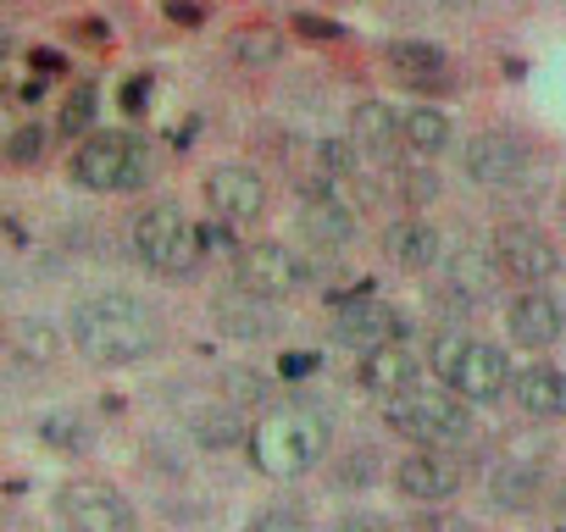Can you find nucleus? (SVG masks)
<instances>
[{
	"mask_svg": "<svg viewBox=\"0 0 566 532\" xmlns=\"http://www.w3.org/2000/svg\"><path fill=\"white\" fill-rule=\"evenodd\" d=\"M400 134H406V150L422 156V161H433V156H444L455 145V123H450L444 106H406L400 111Z\"/></svg>",
	"mask_w": 566,
	"mask_h": 532,
	"instance_id": "5701e85b",
	"label": "nucleus"
},
{
	"mask_svg": "<svg viewBox=\"0 0 566 532\" xmlns=\"http://www.w3.org/2000/svg\"><path fill=\"white\" fill-rule=\"evenodd\" d=\"M411 333V317L389 300H345L334 311V344L356 350V355H378L389 344H406Z\"/></svg>",
	"mask_w": 566,
	"mask_h": 532,
	"instance_id": "9b49d317",
	"label": "nucleus"
},
{
	"mask_svg": "<svg viewBox=\"0 0 566 532\" xmlns=\"http://www.w3.org/2000/svg\"><path fill=\"white\" fill-rule=\"evenodd\" d=\"M511 400H516V411L533 416V422H566V372H555V366L538 361V366L516 372Z\"/></svg>",
	"mask_w": 566,
	"mask_h": 532,
	"instance_id": "4be33fe9",
	"label": "nucleus"
},
{
	"mask_svg": "<svg viewBox=\"0 0 566 532\" xmlns=\"http://www.w3.org/2000/svg\"><path fill=\"white\" fill-rule=\"evenodd\" d=\"M295 227H301V238L312 244V249H345L350 238H356V205L345 200V194H317V200H301V216H295Z\"/></svg>",
	"mask_w": 566,
	"mask_h": 532,
	"instance_id": "aec40b11",
	"label": "nucleus"
},
{
	"mask_svg": "<svg viewBox=\"0 0 566 532\" xmlns=\"http://www.w3.org/2000/svg\"><path fill=\"white\" fill-rule=\"evenodd\" d=\"M356 383H361L373 400L400 405V400H411V394H417V383H422V361H417V350H411V344H389V350H378V355H361Z\"/></svg>",
	"mask_w": 566,
	"mask_h": 532,
	"instance_id": "6ab92c4d",
	"label": "nucleus"
},
{
	"mask_svg": "<svg viewBox=\"0 0 566 532\" xmlns=\"http://www.w3.org/2000/svg\"><path fill=\"white\" fill-rule=\"evenodd\" d=\"M34 67H40V73H62V56H56V51H34Z\"/></svg>",
	"mask_w": 566,
	"mask_h": 532,
	"instance_id": "4c0bfd02",
	"label": "nucleus"
},
{
	"mask_svg": "<svg viewBox=\"0 0 566 532\" xmlns=\"http://www.w3.org/2000/svg\"><path fill=\"white\" fill-rule=\"evenodd\" d=\"M500 284V266H494V249H455L444 260V284H439V306H450V317H467L478 306H489Z\"/></svg>",
	"mask_w": 566,
	"mask_h": 532,
	"instance_id": "2eb2a0df",
	"label": "nucleus"
},
{
	"mask_svg": "<svg viewBox=\"0 0 566 532\" xmlns=\"http://www.w3.org/2000/svg\"><path fill=\"white\" fill-rule=\"evenodd\" d=\"M56 350H62V339H56V328H51L45 317H18V322H12V355H18V361L51 366Z\"/></svg>",
	"mask_w": 566,
	"mask_h": 532,
	"instance_id": "b1692460",
	"label": "nucleus"
},
{
	"mask_svg": "<svg viewBox=\"0 0 566 532\" xmlns=\"http://www.w3.org/2000/svg\"><path fill=\"white\" fill-rule=\"evenodd\" d=\"M461 466L444 449H417L395 460V493H406L411 504H450L461 493Z\"/></svg>",
	"mask_w": 566,
	"mask_h": 532,
	"instance_id": "f3484780",
	"label": "nucleus"
},
{
	"mask_svg": "<svg viewBox=\"0 0 566 532\" xmlns=\"http://www.w3.org/2000/svg\"><path fill=\"white\" fill-rule=\"evenodd\" d=\"M250 466L272 482H301L312 477L328 449H334V416L323 405L290 400V405H272L255 427H250Z\"/></svg>",
	"mask_w": 566,
	"mask_h": 532,
	"instance_id": "f03ea898",
	"label": "nucleus"
},
{
	"mask_svg": "<svg viewBox=\"0 0 566 532\" xmlns=\"http://www.w3.org/2000/svg\"><path fill=\"white\" fill-rule=\"evenodd\" d=\"M538 482H544L538 466H511V471L494 477V504H500V510H527V504L538 499Z\"/></svg>",
	"mask_w": 566,
	"mask_h": 532,
	"instance_id": "bb28decb",
	"label": "nucleus"
},
{
	"mask_svg": "<svg viewBox=\"0 0 566 532\" xmlns=\"http://www.w3.org/2000/svg\"><path fill=\"white\" fill-rule=\"evenodd\" d=\"M211 322H217V333H228L239 344H261L283 328V311H277V300H266L244 284H228L211 295Z\"/></svg>",
	"mask_w": 566,
	"mask_h": 532,
	"instance_id": "4468645a",
	"label": "nucleus"
},
{
	"mask_svg": "<svg viewBox=\"0 0 566 532\" xmlns=\"http://www.w3.org/2000/svg\"><path fill=\"white\" fill-rule=\"evenodd\" d=\"M67 333H73V350L90 361V366H106V372H123V366H145L167 350V322L150 300L128 295V289H101V295H84L67 317Z\"/></svg>",
	"mask_w": 566,
	"mask_h": 532,
	"instance_id": "f257e3e1",
	"label": "nucleus"
},
{
	"mask_svg": "<svg viewBox=\"0 0 566 532\" xmlns=\"http://www.w3.org/2000/svg\"><path fill=\"white\" fill-rule=\"evenodd\" d=\"M400 532H472V521H467V515H455V510H444V504H422Z\"/></svg>",
	"mask_w": 566,
	"mask_h": 532,
	"instance_id": "2f4dec72",
	"label": "nucleus"
},
{
	"mask_svg": "<svg viewBox=\"0 0 566 532\" xmlns=\"http://www.w3.org/2000/svg\"><path fill=\"white\" fill-rule=\"evenodd\" d=\"M433 366L444 377L450 394H461L467 405H494L511 394L516 372H511V355L489 339H467V333H439L433 339Z\"/></svg>",
	"mask_w": 566,
	"mask_h": 532,
	"instance_id": "7ed1b4c3",
	"label": "nucleus"
},
{
	"mask_svg": "<svg viewBox=\"0 0 566 532\" xmlns=\"http://www.w3.org/2000/svg\"><path fill=\"white\" fill-rule=\"evenodd\" d=\"M350 145L373 161H395L406 156V134H400V111L389 100H361L350 106Z\"/></svg>",
	"mask_w": 566,
	"mask_h": 532,
	"instance_id": "412c9836",
	"label": "nucleus"
},
{
	"mask_svg": "<svg viewBox=\"0 0 566 532\" xmlns=\"http://www.w3.org/2000/svg\"><path fill=\"white\" fill-rule=\"evenodd\" d=\"M40 438H45L51 449H62V455H84V449H90V422L73 416V411H51V416L40 422Z\"/></svg>",
	"mask_w": 566,
	"mask_h": 532,
	"instance_id": "c85d7f7f",
	"label": "nucleus"
},
{
	"mask_svg": "<svg viewBox=\"0 0 566 532\" xmlns=\"http://www.w3.org/2000/svg\"><path fill=\"white\" fill-rule=\"evenodd\" d=\"M244 532H312V521H306L301 504H261L244 521Z\"/></svg>",
	"mask_w": 566,
	"mask_h": 532,
	"instance_id": "7c9ffc66",
	"label": "nucleus"
},
{
	"mask_svg": "<svg viewBox=\"0 0 566 532\" xmlns=\"http://www.w3.org/2000/svg\"><path fill=\"white\" fill-rule=\"evenodd\" d=\"M489 249H494L500 278H511L516 289H544V284L560 273V249H555L533 222H505V227H494Z\"/></svg>",
	"mask_w": 566,
	"mask_h": 532,
	"instance_id": "6e6552de",
	"label": "nucleus"
},
{
	"mask_svg": "<svg viewBox=\"0 0 566 532\" xmlns=\"http://www.w3.org/2000/svg\"><path fill=\"white\" fill-rule=\"evenodd\" d=\"M505 333H511V344H522V350H549V344H560V333H566V306L549 295V289H516L511 295V306H505Z\"/></svg>",
	"mask_w": 566,
	"mask_h": 532,
	"instance_id": "dca6fc26",
	"label": "nucleus"
},
{
	"mask_svg": "<svg viewBox=\"0 0 566 532\" xmlns=\"http://www.w3.org/2000/svg\"><path fill=\"white\" fill-rule=\"evenodd\" d=\"M228 56L244 62V67H272V62L283 56V40H277L266 23H255V29H239V34L228 40Z\"/></svg>",
	"mask_w": 566,
	"mask_h": 532,
	"instance_id": "a878e982",
	"label": "nucleus"
},
{
	"mask_svg": "<svg viewBox=\"0 0 566 532\" xmlns=\"http://www.w3.org/2000/svg\"><path fill=\"white\" fill-rule=\"evenodd\" d=\"M45 156H51V128H45V123L12 128V139H7V161H12V167H40Z\"/></svg>",
	"mask_w": 566,
	"mask_h": 532,
	"instance_id": "c756f323",
	"label": "nucleus"
},
{
	"mask_svg": "<svg viewBox=\"0 0 566 532\" xmlns=\"http://www.w3.org/2000/svg\"><path fill=\"white\" fill-rule=\"evenodd\" d=\"M67 178L90 194H128L150 183V145L139 134H90L84 145H73Z\"/></svg>",
	"mask_w": 566,
	"mask_h": 532,
	"instance_id": "39448f33",
	"label": "nucleus"
},
{
	"mask_svg": "<svg viewBox=\"0 0 566 532\" xmlns=\"http://www.w3.org/2000/svg\"><path fill=\"white\" fill-rule=\"evenodd\" d=\"M306 260L290 249V244H277V238H255L233 255V284L266 295V300H283V295H295L306 284Z\"/></svg>",
	"mask_w": 566,
	"mask_h": 532,
	"instance_id": "f8f14e48",
	"label": "nucleus"
},
{
	"mask_svg": "<svg viewBox=\"0 0 566 532\" xmlns=\"http://www.w3.org/2000/svg\"><path fill=\"white\" fill-rule=\"evenodd\" d=\"M384 67L417 95H450L461 84L455 78V56L444 45H433V40H389L384 45Z\"/></svg>",
	"mask_w": 566,
	"mask_h": 532,
	"instance_id": "ddd939ff",
	"label": "nucleus"
},
{
	"mask_svg": "<svg viewBox=\"0 0 566 532\" xmlns=\"http://www.w3.org/2000/svg\"><path fill=\"white\" fill-rule=\"evenodd\" d=\"M389 427L400 433V438H411V444H422V449H450V444H461V438H472V405L461 400V394H450V389H417L411 400H400V405H389Z\"/></svg>",
	"mask_w": 566,
	"mask_h": 532,
	"instance_id": "423d86ee",
	"label": "nucleus"
},
{
	"mask_svg": "<svg viewBox=\"0 0 566 532\" xmlns=\"http://www.w3.org/2000/svg\"><path fill=\"white\" fill-rule=\"evenodd\" d=\"M95 117H101V89L95 84H78V89H67V100L56 111V134H67V139L84 145L95 134Z\"/></svg>",
	"mask_w": 566,
	"mask_h": 532,
	"instance_id": "393cba45",
	"label": "nucleus"
},
{
	"mask_svg": "<svg viewBox=\"0 0 566 532\" xmlns=\"http://www.w3.org/2000/svg\"><path fill=\"white\" fill-rule=\"evenodd\" d=\"M295 29L306 40H339V23H323V18H295Z\"/></svg>",
	"mask_w": 566,
	"mask_h": 532,
	"instance_id": "c9c22d12",
	"label": "nucleus"
},
{
	"mask_svg": "<svg viewBox=\"0 0 566 532\" xmlns=\"http://www.w3.org/2000/svg\"><path fill=\"white\" fill-rule=\"evenodd\" d=\"M461 167H467V178H472L478 189H516V183H527L533 156H527V145H522L516 134L483 128V134H472V139L461 145Z\"/></svg>",
	"mask_w": 566,
	"mask_h": 532,
	"instance_id": "9d476101",
	"label": "nucleus"
},
{
	"mask_svg": "<svg viewBox=\"0 0 566 532\" xmlns=\"http://www.w3.org/2000/svg\"><path fill=\"white\" fill-rule=\"evenodd\" d=\"M560 532H566V526H560Z\"/></svg>",
	"mask_w": 566,
	"mask_h": 532,
	"instance_id": "ea45409f",
	"label": "nucleus"
},
{
	"mask_svg": "<svg viewBox=\"0 0 566 532\" xmlns=\"http://www.w3.org/2000/svg\"><path fill=\"white\" fill-rule=\"evenodd\" d=\"M317 366H323L317 350H283V355H277V377H290V383H295V377H312Z\"/></svg>",
	"mask_w": 566,
	"mask_h": 532,
	"instance_id": "72a5a7b5",
	"label": "nucleus"
},
{
	"mask_svg": "<svg viewBox=\"0 0 566 532\" xmlns=\"http://www.w3.org/2000/svg\"><path fill=\"white\" fill-rule=\"evenodd\" d=\"M560 205H566V200H560Z\"/></svg>",
	"mask_w": 566,
	"mask_h": 532,
	"instance_id": "58836bf2",
	"label": "nucleus"
},
{
	"mask_svg": "<svg viewBox=\"0 0 566 532\" xmlns=\"http://www.w3.org/2000/svg\"><path fill=\"white\" fill-rule=\"evenodd\" d=\"M334 532H400L384 510H345L339 521H334Z\"/></svg>",
	"mask_w": 566,
	"mask_h": 532,
	"instance_id": "473e14b6",
	"label": "nucleus"
},
{
	"mask_svg": "<svg viewBox=\"0 0 566 532\" xmlns=\"http://www.w3.org/2000/svg\"><path fill=\"white\" fill-rule=\"evenodd\" d=\"M206 205L217 222L228 227H250L266 216L272 205V189H266V172H255L250 161H222L206 172Z\"/></svg>",
	"mask_w": 566,
	"mask_h": 532,
	"instance_id": "1a4fd4ad",
	"label": "nucleus"
},
{
	"mask_svg": "<svg viewBox=\"0 0 566 532\" xmlns=\"http://www.w3.org/2000/svg\"><path fill=\"white\" fill-rule=\"evenodd\" d=\"M56 515L67 532H139V510L123 488L101 477H73L56 488Z\"/></svg>",
	"mask_w": 566,
	"mask_h": 532,
	"instance_id": "0eeeda50",
	"label": "nucleus"
},
{
	"mask_svg": "<svg viewBox=\"0 0 566 532\" xmlns=\"http://www.w3.org/2000/svg\"><path fill=\"white\" fill-rule=\"evenodd\" d=\"M134 255L150 278H195L200 266V222L184 216L178 200H156L134 216Z\"/></svg>",
	"mask_w": 566,
	"mask_h": 532,
	"instance_id": "20e7f679",
	"label": "nucleus"
},
{
	"mask_svg": "<svg viewBox=\"0 0 566 532\" xmlns=\"http://www.w3.org/2000/svg\"><path fill=\"white\" fill-rule=\"evenodd\" d=\"M145 100H150V78H128L123 84V106L128 111H145Z\"/></svg>",
	"mask_w": 566,
	"mask_h": 532,
	"instance_id": "e433bc0d",
	"label": "nucleus"
},
{
	"mask_svg": "<svg viewBox=\"0 0 566 532\" xmlns=\"http://www.w3.org/2000/svg\"><path fill=\"white\" fill-rule=\"evenodd\" d=\"M439 255H444V233L428 216L406 211L384 227V260L395 266V273H433Z\"/></svg>",
	"mask_w": 566,
	"mask_h": 532,
	"instance_id": "a211bd4d",
	"label": "nucleus"
},
{
	"mask_svg": "<svg viewBox=\"0 0 566 532\" xmlns=\"http://www.w3.org/2000/svg\"><path fill=\"white\" fill-rule=\"evenodd\" d=\"M195 438L206 444V449H239V444H250V427L233 416V411H206L200 422H195Z\"/></svg>",
	"mask_w": 566,
	"mask_h": 532,
	"instance_id": "cd10ccee",
	"label": "nucleus"
},
{
	"mask_svg": "<svg viewBox=\"0 0 566 532\" xmlns=\"http://www.w3.org/2000/svg\"><path fill=\"white\" fill-rule=\"evenodd\" d=\"M367 477H373V460H367V455H361V460H345V466H339V471H334V488H345V493H350V482H356V488H361V482H367Z\"/></svg>",
	"mask_w": 566,
	"mask_h": 532,
	"instance_id": "f704fd0d",
	"label": "nucleus"
}]
</instances>
